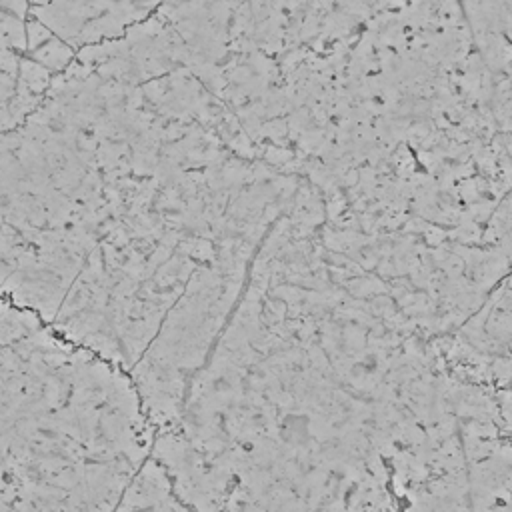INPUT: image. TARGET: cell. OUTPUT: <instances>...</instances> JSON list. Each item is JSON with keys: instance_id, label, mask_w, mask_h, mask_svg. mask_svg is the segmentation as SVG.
Listing matches in <instances>:
<instances>
[{"instance_id": "obj_1", "label": "cell", "mask_w": 512, "mask_h": 512, "mask_svg": "<svg viewBox=\"0 0 512 512\" xmlns=\"http://www.w3.org/2000/svg\"><path fill=\"white\" fill-rule=\"evenodd\" d=\"M154 438L126 368L0 296V508H118Z\"/></svg>"}, {"instance_id": "obj_2", "label": "cell", "mask_w": 512, "mask_h": 512, "mask_svg": "<svg viewBox=\"0 0 512 512\" xmlns=\"http://www.w3.org/2000/svg\"><path fill=\"white\" fill-rule=\"evenodd\" d=\"M472 36L500 34L512 44V0H458Z\"/></svg>"}]
</instances>
